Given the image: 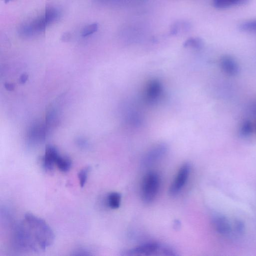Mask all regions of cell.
<instances>
[{
	"mask_svg": "<svg viewBox=\"0 0 256 256\" xmlns=\"http://www.w3.org/2000/svg\"><path fill=\"white\" fill-rule=\"evenodd\" d=\"M56 165L61 171L66 172L70 169L72 161L69 158L59 155L56 161Z\"/></svg>",
	"mask_w": 256,
	"mask_h": 256,
	"instance_id": "obj_12",
	"label": "cell"
},
{
	"mask_svg": "<svg viewBox=\"0 0 256 256\" xmlns=\"http://www.w3.org/2000/svg\"><path fill=\"white\" fill-rule=\"evenodd\" d=\"M168 150L167 146L164 143H160L154 146L145 155L143 159V165L148 167L163 157Z\"/></svg>",
	"mask_w": 256,
	"mask_h": 256,
	"instance_id": "obj_5",
	"label": "cell"
},
{
	"mask_svg": "<svg viewBox=\"0 0 256 256\" xmlns=\"http://www.w3.org/2000/svg\"><path fill=\"white\" fill-rule=\"evenodd\" d=\"M121 200V195L119 193L113 192L108 197V203L109 207L113 209L119 208Z\"/></svg>",
	"mask_w": 256,
	"mask_h": 256,
	"instance_id": "obj_15",
	"label": "cell"
},
{
	"mask_svg": "<svg viewBox=\"0 0 256 256\" xmlns=\"http://www.w3.org/2000/svg\"><path fill=\"white\" fill-rule=\"evenodd\" d=\"M5 87L7 90H8L9 91L13 90L14 89V86L12 84H6Z\"/></svg>",
	"mask_w": 256,
	"mask_h": 256,
	"instance_id": "obj_22",
	"label": "cell"
},
{
	"mask_svg": "<svg viewBox=\"0 0 256 256\" xmlns=\"http://www.w3.org/2000/svg\"><path fill=\"white\" fill-rule=\"evenodd\" d=\"M189 28V24L186 22H178L171 28V33L173 35L178 34L183 31H186Z\"/></svg>",
	"mask_w": 256,
	"mask_h": 256,
	"instance_id": "obj_16",
	"label": "cell"
},
{
	"mask_svg": "<svg viewBox=\"0 0 256 256\" xmlns=\"http://www.w3.org/2000/svg\"><path fill=\"white\" fill-rule=\"evenodd\" d=\"M27 76L26 75H23L20 78V81L22 83H25L27 80Z\"/></svg>",
	"mask_w": 256,
	"mask_h": 256,
	"instance_id": "obj_21",
	"label": "cell"
},
{
	"mask_svg": "<svg viewBox=\"0 0 256 256\" xmlns=\"http://www.w3.org/2000/svg\"><path fill=\"white\" fill-rule=\"evenodd\" d=\"M220 66L223 71L227 75L235 76L239 74V66L235 59L230 56H224L220 60Z\"/></svg>",
	"mask_w": 256,
	"mask_h": 256,
	"instance_id": "obj_7",
	"label": "cell"
},
{
	"mask_svg": "<svg viewBox=\"0 0 256 256\" xmlns=\"http://www.w3.org/2000/svg\"><path fill=\"white\" fill-rule=\"evenodd\" d=\"M58 17L59 13L57 10L53 8H49L46 10L45 14L42 16L32 21L23 28V33L31 35L42 32L47 27L57 20Z\"/></svg>",
	"mask_w": 256,
	"mask_h": 256,
	"instance_id": "obj_2",
	"label": "cell"
},
{
	"mask_svg": "<svg viewBox=\"0 0 256 256\" xmlns=\"http://www.w3.org/2000/svg\"><path fill=\"white\" fill-rule=\"evenodd\" d=\"M4 1L5 2H8L10 1H12V0H4Z\"/></svg>",
	"mask_w": 256,
	"mask_h": 256,
	"instance_id": "obj_23",
	"label": "cell"
},
{
	"mask_svg": "<svg viewBox=\"0 0 256 256\" xmlns=\"http://www.w3.org/2000/svg\"><path fill=\"white\" fill-rule=\"evenodd\" d=\"M90 171V167H87L78 173V178L81 188H83L87 182L88 173Z\"/></svg>",
	"mask_w": 256,
	"mask_h": 256,
	"instance_id": "obj_19",
	"label": "cell"
},
{
	"mask_svg": "<svg viewBox=\"0 0 256 256\" xmlns=\"http://www.w3.org/2000/svg\"><path fill=\"white\" fill-rule=\"evenodd\" d=\"M185 48H191L195 49H200L203 47L204 42L203 40L198 37H192L186 40L184 44Z\"/></svg>",
	"mask_w": 256,
	"mask_h": 256,
	"instance_id": "obj_14",
	"label": "cell"
},
{
	"mask_svg": "<svg viewBox=\"0 0 256 256\" xmlns=\"http://www.w3.org/2000/svg\"><path fill=\"white\" fill-rule=\"evenodd\" d=\"M160 187V179L157 173L150 172L144 176L142 185L141 196L143 201L151 203L155 199Z\"/></svg>",
	"mask_w": 256,
	"mask_h": 256,
	"instance_id": "obj_3",
	"label": "cell"
},
{
	"mask_svg": "<svg viewBox=\"0 0 256 256\" xmlns=\"http://www.w3.org/2000/svg\"><path fill=\"white\" fill-rule=\"evenodd\" d=\"M236 229L240 234L243 233L244 230V226L241 221H237L235 224Z\"/></svg>",
	"mask_w": 256,
	"mask_h": 256,
	"instance_id": "obj_20",
	"label": "cell"
},
{
	"mask_svg": "<svg viewBox=\"0 0 256 256\" xmlns=\"http://www.w3.org/2000/svg\"><path fill=\"white\" fill-rule=\"evenodd\" d=\"M160 248L159 244L150 243L137 246L125 252V256H148L154 254Z\"/></svg>",
	"mask_w": 256,
	"mask_h": 256,
	"instance_id": "obj_8",
	"label": "cell"
},
{
	"mask_svg": "<svg viewBox=\"0 0 256 256\" xmlns=\"http://www.w3.org/2000/svg\"><path fill=\"white\" fill-rule=\"evenodd\" d=\"M190 170L191 167L188 163H186L181 167L170 187L169 193L171 196H175L181 191L188 181Z\"/></svg>",
	"mask_w": 256,
	"mask_h": 256,
	"instance_id": "obj_4",
	"label": "cell"
},
{
	"mask_svg": "<svg viewBox=\"0 0 256 256\" xmlns=\"http://www.w3.org/2000/svg\"><path fill=\"white\" fill-rule=\"evenodd\" d=\"M250 0H213V6L218 9L241 6L247 4Z\"/></svg>",
	"mask_w": 256,
	"mask_h": 256,
	"instance_id": "obj_11",
	"label": "cell"
},
{
	"mask_svg": "<svg viewBox=\"0 0 256 256\" xmlns=\"http://www.w3.org/2000/svg\"><path fill=\"white\" fill-rule=\"evenodd\" d=\"M59 155L58 150L54 147L48 146L46 147L43 159V165L46 170L50 171L53 170Z\"/></svg>",
	"mask_w": 256,
	"mask_h": 256,
	"instance_id": "obj_9",
	"label": "cell"
},
{
	"mask_svg": "<svg viewBox=\"0 0 256 256\" xmlns=\"http://www.w3.org/2000/svg\"><path fill=\"white\" fill-rule=\"evenodd\" d=\"M26 222L30 227L31 233L25 232L22 228H19L16 232L17 241L19 245L25 248H30L35 250L36 244L41 249H45L51 246L54 240L53 231L43 220L38 218L32 214L27 213L25 215Z\"/></svg>",
	"mask_w": 256,
	"mask_h": 256,
	"instance_id": "obj_1",
	"label": "cell"
},
{
	"mask_svg": "<svg viewBox=\"0 0 256 256\" xmlns=\"http://www.w3.org/2000/svg\"><path fill=\"white\" fill-rule=\"evenodd\" d=\"M162 92L161 82L158 80L153 79L147 84L145 90V100L150 104L156 103L159 99Z\"/></svg>",
	"mask_w": 256,
	"mask_h": 256,
	"instance_id": "obj_6",
	"label": "cell"
},
{
	"mask_svg": "<svg viewBox=\"0 0 256 256\" xmlns=\"http://www.w3.org/2000/svg\"><path fill=\"white\" fill-rule=\"evenodd\" d=\"M240 134L244 137H249L253 132V125L249 121H245L240 128Z\"/></svg>",
	"mask_w": 256,
	"mask_h": 256,
	"instance_id": "obj_17",
	"label": "cell"
},
{
	"mask_svg": "<svg viewBox=\"0 0 256 256\" xmlns=\"http://www.w3.org/2000/svg\"><path fill=\"white\" fill-rule=\"evenodd\" d=\"M239 29L243 32L256 34V19L241 23L239 26Z\"/></svg>",
	"mask_w": 256,
	"mask_h": 256,
	"instance_id": "obj_13",
	"label": "cell"
},
{
	"mask_svg": "<svg viewBox=\"0 0 256 256\" xmlns=\"http://www.w3.org/2000/svg\"><path fill=\"white\" fill-rule=\"evenodd\" d=\"M216 230L222 235H228L231 232V227L227 218L223 216H215L213 220Z\"/></svg>",
	"mask_w": 256,
	"mask_h": 256,
	"instance_id": "obj_10",
	"label": "cell"
},
{
	"mask_svg": "<svg viewBox=\"0 0 256 256\" xmlns=\"http://www.w3.org/2000/svg\"><path fill=\"white\" fill-rule=\"evenodd\" d=\"M98 29V25L97 23H93V24L85 27L82 32V36L86 37L89 36L97 32Z\"/></svg>",
	"mask_w": 256,
	"mask_h": 256,
	"instance_id": "obj_18",
	"label": "cell"
}]
</instances>
